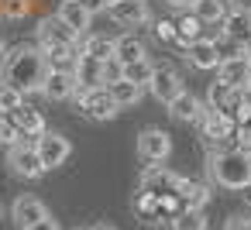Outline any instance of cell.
<instances>
[{"label":"cell","mask_w":251,"mask_h":230,"mask_svg":"<svg viewBox=\"0 0 251 230\" xmlns=\"http://www.w3.org/2000/svg\"><path fill=\"white\" fill-rule=\"evenodd\" d=\"M248 189H251V185H248Z\"/></svg>","instance_id":"obj_49"},{"label":"cell","mask_w":251,"mask_h":230,"mask_svg":"<svg viewBox=\"0 0 251 230\" xmlns=\"http://www.w3.org/2000/svg\"><path fill=\"white\" fill-rule=\"evenodd\" d=\"M7 165H11V172L21 175V179H42V175L49 172L45 161H42V155H38V148H35V141H18V144H11Z\"/></svg>","instance_id":"obj_5"},{"label":"cell","mask_w":251,"mask_h":230,"mask_svg":"<svg viewBox=\"0 0 251 230\" xmlns=\"http://www.w3.org/2000/svg\"><path fill=\"white\" fill-rule=\"evenodd\" d=\"M76 100H79V107H83V114L90 117V120H110V117H117V100H114V93H110V86H93V90H76Z\"/></svg>","instance_id":"obj_4"},{"label":"cell","mask_w":251,"mask_h":230,"mask_svg":"<svg viewBox=\"0 0 251 230\" xmlns=\"http://www.w3.org/2000/svg\"><path fill=\"white\" fill-rule=\"evenodd\" d=\"M76 90H79L76 72H59V69H52L49 79H45V90H42V93H45L49 100H73Z\"/></svg>","instance_id":"obj_16"},{"label":"cell","mask_w":251,"mask_h":230,"mask_svg":"<svg viewBox=\"0 0 251 230\" xmlns=\"http://www.w3.org/2000/svg\"><path fill=\"white\" fill-rule=\"evenodd\" d=\"M114 52H117V38H107V35H90L79 45V55H90L97 62H110Z\"/></svg>","instance_id":"obj_19"},{"label":"cell","mask_w":251,"mask_h":230,"mask_svg":"<svg viewBox=\"0 0 251 230\" xmlns=\"http://www.w3.org/2000/svg\"><path fill=\"white\" fill-rule=\"evenodd\" d=\"M234 141H237V148H241L244 155H251V120H248V124H237Z\"/></svg>","instance_id":"obj_34"},{"label":"cell","mask_w":251,"mask_h":230,"mask_svg":"<svg viewBox=\"0 0 251 230\" xmlns=\"http://www.w3.org/2000/svg\"><path fill=\"white\" fill-rule=\"evenodd\" d=\"M217 79H220V83H227V86L248 90V86H251V59H248V55H241V59L220 62V66H217Z\"/></svg>","instance_id":"obj_15"},{"label":"cell","mask_w":251,"mask_h":230,"mask_svg":"<svg viewBox=\"0 0 251 230\" xmlns=\"http://www.w3.org/2000/svg\"><path fill=\"white\" fill-rule=\"evenodd\" d=\"M227 7L234 14H251V0H227Z\"/></svg>","instance_id":"obj_39"},{"label":"cell","mask_w":251,"mask_h":230,"mask_svg":"<svg viewBox=\"0 0 251 230\" xmlns=\"http://www.w3.org/2000/svg\"><path fill=\"white\" fill-rule=\"evenodd\" d=\"M28 230H59V223L52 220V216H45V220H38L35 227H28Z\"/></svg>","instance_id":"obj_40"},{"label":"cell","mask_w":251,"mask_h":230,"mask_svg":"<svg viewBox=\"0 0 251 230\" xmlns=\"http://www.w3.org/2000/svg\"><path fill=\"white\" fill-rule=\"evenodd\" d=\"M213 45H217V55H220V62H230V59H241V55H248V48H244L241 42H234L230 35H217V38H213Z\"/></svg>","instance_id":"obj_30"},{"label":"cell","mask_w":251,"mask_h":230,"mask_svg":"<svg viewBox=\"0 0 251 230\" xmlns=\"http://www.w3.org/2000/svg\"><path fill=\"white\" fill-rule=\"evenodd\" d=\"M248 90H251V86H248Z\"/></svg>","instance_id":"obj_50"},{"label":"cell","mask_w":251,"mask_h":230,"mask_svg":"<svg viewBox=\"0 0 251 230\" xmlns=\"http://www.w3.org/2000/svg\"><path fill=\"white\" fill-rule=\"evenodd\" d=\"M193 4H196V0H193Z\"/></svg>","instance_id":"obj_48"},{"label":"cell","mask_w":251,"mask_h":230,"mask_svg":"<svg viewBox=\"0 0 251 230\" xmlns=\"http://www.w3.org/2000/svg\"><path fill=\"white\" fill-rule=\"evenodd\" d=\"M224 230H251V216L248 213H234V216H227Z\"/></svg>","instance_id":"obj_37"},{"label":"cell","mask_w":251,"mask_h":230,"mask_svg":"<svg viewBox=\"0 0 251 230\" xmlns=\"http://www.w3.org/2000/svg\"><path fill=\"white\" fill-rule=\"evenodd\" d=\"M35 148H38V155H42L45 168H55V165H62V161L73 155L69 141H66L62 134H55V131H45V134L35 141Z\"/></svg>","instance_id":"obj_12"},{"label":"cell","mask_w":251,"mask_h":230,"mask_svg":"<svg viewBox=\"0 0 251 230\" xmlns=\"http://www.w3.org/2000/svg\"><path fill=\"white\" fill-rule=\"evenodd\" d=\"M79 4H83L90 14H100V11H107V4H110V0H79Z\"/></svg>","instance_id":"obj_38"},{"label":"cell","mask_w":251,"mask_h":230,"mask_svg":"<svg viewBox=\"0 0 251 230\" xmlns=\"http://www.w3.org/2000/svg\"><path fill=\"white\" fill-rule=\"evenodd\" d=\"M76 83L83 90H93V86H107L103 79V62L90 59V55H79V66H76Z\"/></svg>","instance_id":"obj_20"},{"label":"cell","mask_w":251,"mask_h":230,"mask_svg":"<svg viewBox=\"0 0 251 230\" xmlns=\"http://www.w3.org/2000/svg\"><path fill=\"white\" fill-rule=\"evenodd\" d=\"M155 35H158L162 42H176V38H179L176 21H155Z\"/></svg>","instance_id":"obj_35"},{"label":"cell","mask_w":251,"mask_h":230,"mask_svg":"<svg viewBox=\"0 0 251 230\" xmlns=\"http://www.w3.org/2000/svg\"><path fill=\"white\" fill-rule=\"evenodd\" d=\"M169 114L176 117V120H182V124H189V120H200V114H203V103L193 96V93H179L172 103H169Z\"/></svg>","instance_id":"obj_22"},{"label":"cell","mask_w":251,"mask_h":230,"mask_svg":"<svg viewBox=\"0 0 251 230\" xmlns=\"http://www.w3.org/2000/svg\"><path fill=\"white\" fill-rule=\"evenodd\" d=\"M45 59H49V69H59V72H76V66H79V48H76V45L45 48Z\"/></svg>","instance_id":"obj_21"},{"label":"cell","mask_w":251,"mask_h":230,"mask_svg":"<svg viewBox=\"0 0 251 230\" xmlns=\"http://www.w3.org/2000/svg\"><path fill=\"white\" fill-rule=\"evenodd\" d=\"M248 59H251V52H248Z\"/></svg>","instance_id":"obj_47"},{"label":"cell","mask_w":251,"mask_h":230,"mask_svg":"<svg viewBox=\"0 0 251 230\" xmlns=\"http://www.w3.org/2000/svg\"><path fill=\"white\" fill-rule=\"evenodd\" d=\"M114 59L124 62V66H131V62H138V59H148L145 42H141L138 35H121V38H117V52H114Z\"/></svg>","instance_id":"obj_24"},{"label":"cell","mask_w":251,"mask_h":230,"mask_svg":"<svg viewBox=\"0 0 251 230\" xmlns=\"http://www.w3.org/2000/svg\"><path fill=\"white\" fill-rule=\"evenodd\" d=\"M103 79H107V83H117V79H124V62H117V59L103 62Z\"/></svg>","instance_id":"obj_36"},{"label":"cell","mask_w":251,"mask_h":230,"mask_svg":"<svg viewBox=\"0 0 251 230\" xmlns=\"http://www.w3.org/2000/svg\"><path fill=\"white\" fill-rule=\"evenodd\" d=\"M59 18H62L76 35H86V31H90V21H93V14L79 4V0H62V4H59Z\"/></svg>","instance_id":"obj_18"},{"label":"cell","mask_w":251,"mask_h":230,"mask_svg":"<svg viewBox=\"0 0 251 230\" xmlns=\"http://www.w3.org/2000/svg\"><path fill=\"white\" fill-rule=\"evenodd\" d=\"M172 230H206V220L200 209H182L172 216Z\"/></svg>","instance_id":"obj_31"},{"label":"cell","mask_w":251,"mask_h":230,"mask_svg":"<svg viewBox=\"0 0 251 230\" xmlns=\"http://www.w3.org/2000/svg\"><path fill=\"white\" fill-rule=\"evenodd\" d=\"M224 35H230L234 42H241L248 52H251V14H227L224 18Z\"/></svg>","instance_id":"obj_23"},{"label":"cell","mask_w":251,"mask_h":230,"mask_svg":"<svg viewBox=\"0 0 251 230\" xmlns=\"http://www.w3.org/2000/svg\"><path fill=\"white\" fill-rule=\"evenodd\" d=\"M0 124H4L11 144H18V141H38V138L45 134L42 114H38L35 107H28V103H21V107L11 110V114H0Z\"/></svg>","instance_id":"obj_3"},{"label":"cell","mask_w":251,"mask_h":230,"mask_svg":"<svg viewBox=\"0 0 251 230\" xmlns=\"http://www.w3.org/2000/svg\"><path fill=\"white\" fill-rule=\"evenodd\" d=\"M169 7H186V4H193V0H165Z\"/></svg>","instance_id":"obj_41"},{"label":"cell","mask_w":251,"mask_h":230,"mask_svg":"<svg viewBox=\"0 0 251 230\" xmlns=\"http://www.w3.org/2000/svg\"><path fill=\"white\" fill-rule=\"evenodd\" d=\"M155 69H158V66H151L148 59H138V62L124 66V79H131V83H138V86H145V90H148V83H151Z\"/></svg>","instance_id":"obj_29"},{"label":"cell","mask_w":251,"mask_h":230,"mask_svg":"<svg viewBox=\"0 0 251 230\" xmlns=\"http://www.w3.org/2000/svg\"><path fill=\"white\" fill-rule=\"evenodd\" d=\"M21 103H25V93H21V90L0 83V114H11V110H18Z\"/></svg>","instance_id":"obj_33"},{"label":"cell","mask_w":251,"mask_h":230,"mask_svg":"<svg viewBox=\"0 0 251 230\" xmlns=\"http://www.w3.org/2000/svg\"><path fill=\"white\" fill-rule=\"evenodd\" d=\"M86 230H93V227H86Z\"/></svg>","instance_id":"obj_46"},{"label":"cell","mask_w":251,"mask_h":230,"mask_svg":"<svg viewBox=\"0 0 251 230\" xmlns=\"http://www.w3.org/2000/svg\"><path fill=\"white\" fill-rule=\"evenodd\" d=\"M107 86H110L117 107H134V103L141 100V93H145V86H138V83H131V79H117V83H107Z\"/></svg>","instance_id":"obj_27"},{"label":"cell","mask_w":251,"mask_h":230,"mask_svg":"<svg viewBox=\"0 0 251 230\" xmlns=\"http://www.w3.org/2000/svg\"><path fill=\"white\" fill-rule=\"evenodd\" d=\"M244 100H248V90L227 86V83H220V79H217V83H210V90H206V107H213V110L227 114L234 124H237V114H241Z\"/></svg>","instance_id":"obj_6"},{"label":"cell","mask_w":251,"mask_h":230,"mask_svg":"<svg viewBox=\"0 0 251 230\" xmlns=\"http://www.w3.org/2000/svg\"><path fill=\"white\" fill-rule=\"evenodd\" d=\"M193 14H196L203 24H224L227 4H224V0H196V4H193Z\"/></svg>","instance_id":"obj_26"},{"label":"cell","mask_w":251,"mask_h":230,"mask_svg":"<svg viewBox=\"0 0 251 230\" xmlns=\"http://www.w3.org/2000/svg\"><path fill=\"white\" fill-rule=\"evenodd\" d=\"M49 59H45V48H35V45H18L4 55L0 62V79L7 86L21 90L25 96L28 93H42L45 90V79H49Z\"/></svg>","instance_id":"obj_1"},{"label":"cell","mask_w":251,"mask_h":230,"mask_svg":"<svg viewBox=\"0 0 251 230\" xmlns=\"http://www.w3.org/2000/svg\"><path fill=\"white\" fill-rule=\"evenodd\" d=\"M107 14H110L121 28H141V24L151 21L148 0H110V4H107Z\"/></svg>","instance_id":"obj_9"},{"label":"cell","mask_w":251,"mask_h":230,"mask_svg":"<svg viewBox=\"0 0 251 230\" xmlns=\"http://www.w3.org/2000/svg\"><path fill=\"white\" fill-rule=\"evenodd\" d=\"M38 45L42 48H59V45H79V35L55 14V18H45L38 24Z\"/></svg>","instance_id":"obj_10"},{"label":"cell","mask_w":251,"mask_h":230,"mask_svg":"<svg viewBox=\"0 0 251 230\" xmlns=\"http://www.w3.org/2000/svg\"><path fill=\"white\" fill-rule=\"evenodd\" d=\"M11 216H14V223H18L21 230H28V227H35L38 220H45L49 209H45V203L35 199V196H18L14 206H11Z\"/></svg>","instance_id":"obj_14"},{"label":"cell","mask_w":251,"mask_h":230,"mask_svg":"<svg viewBox=\"0 0 251 230\" xmlns=\"http://www.w3.org/2000/svg\"><path fill=\"white\" fill-rule=\"evenodd\" d=\"M148 93L169 107V103L182 93V76H179L176 69H169V66H158L155 76H151V83H148Z\"/></svg>","instance_id":"obj_11"},{"label":"cell","mask_w":251,"mask_h":230,"mask_svg":"<svg viewBox=\"0 0 251 230\" xmlns=\"http://www.w3.org/2000/svg\"><path fill=\"white\" fill-rule=\"evenodd\" d=\"M200 28H203V21L196 18V14H182L179 21H176V31H179V38H176V45H182V48H189L196 38H200Z\"/></svg>","instance_id":"obj_28"},{"label":"cell","mask_w":251,"mask_h":230,"mask_svg":"<svg viewBox=\"0 0 251 230\" xmlns=\"http://www.w3.org/2000/svg\"><path fill=\"white\" fill-rule=\"evenodd\" d=\"M179 199H182V206L186 209H203L206 206V199H210V192H206V185L203 182H189V179H179Z\"/></svg>","instance_id":"obj_25"},{"label":"cell","mask_w":251,"mask_h":230,"mask_svg":"<svg viewBox=\"0 0 251 230\" xmlns=\"http://www.w3.org/2000/svg\"><path fill=\"white\" fill-rule=\"evenodd\" d=\"M0 144H11V138H7V131H4V124H0Z\"/></svg>","instance_id":"obj_42"},{"label":"cell","mask_w":251,"mask_h":230,"mask_svg":"<svg viewBox=\"0 0 251 230\" xmlns=\"http://www.w3.org/2000/svg\"><path fill=\"white\" fill-rule=\"evenodd\" d=\"M0 55H7V52H4V38H0Z\"/></svg>","instance_id":"obj_44"},{"label":"cell","mask_w":251,"mask_h":230,"mask_svg":"<svg viewBox=\"0 0 251 230\" xmlns=\"http://www.w3.org/2000/svg\"><path fill=\"white\" fill-rule=\"evenodd\" d=\"M248 203H251V192H248Z\"/></svg>","instance_id":"obj_45"},{"label":"cell","mask_w":251,"mask_h":230,"mask_svg":"<svg viewBox=\"0 0 251 230\" xmlns=\"http://www.w3.org/2000/svg\"><path fill=\"white\" fill-rule=\"evenodd\" d=\"M179 189V175L162 168V165H148V172L141 175V192H151V196H172Z\"/></svg>","instance_id":"obj_13"},{"label":"cell","mask_w":251,"mask_h":230,"mask_svg":"<svg viewBox=\"0 0 251 230\" xmlns=\"http://www.w3.org/2000/svg\"><path fill=\"white\" fill-rule=\"evenodd\" d=\"M200 134H203V141L213 148V144H220V141H227V138H234V131H237V124L227 117V114H220V110H213V107H203V114H200Z\"/></svg>","instance_id":"obj_7"},{"label":"cell","mask_w":251,"mask_h":230,"mask_svg":"<svg viewBox=\"0 0 251 230\" xmlns=\"http://www.w3.org/2000/svg\"><path fill=\"white\" fill-rule=\"evenodd\" d=\"M169 151H172V138H169L162 127H148V131L138 134V158H141V161L158 165V161L169 158Z\"/></svg>","instance_id":"obj_8"},{"label":"cell","mask_w":251,"mask_h":230,"mask_svg":"<svg viewBox=\"0 0 251 230\" xmlns=\"http://www.w3.org/2000/svg\"><path fill=\"white\" fill-rule=\"evenodd\" d=\"M25 14H31V0H0V18L21 21Z\"/></svg>","instance_id":"obj_32"},{"label":"cell","mask_w":251,"mask_h":230,"mask_svg":"<svg viewBox=\"0 0 251 230\" xmlns=\"http://www.w3.org/2000/svg\"><path fill=\"white\" fill-rule=\"evenodd\" d=\"M186 59H189V66H196V69H217V66H220V55H217L213 38H196V42L186 48Z\"/></svg>","instance_id":"obj_17"},{"label":"cell","mask_w":251,"mask_h":230,"mask_svg":"<svg viewBox=\"0 0 251 230\" xmlns=\"http://www.w3.org/2000/svg\"><path fill=\"white\" fill-rule=\"evenodd\" d=\"M93 230H117V227H107V223H97Z\"/></svg>","instance_id":"obj_43"},{"label":"cell","mask_w":251,"mask_h":230,"mask_svg":"<svg viewBox=\"0 0 251 230\" xmlns=\"http://www.w3.org/2000/svg\"><path fill=\"white\" fill-rule=\"evenodd\" d=\"M210 175L224 189H248L251 185V155L241 148H220L210 155Z\"/></svg>","instance_id":"obj_2"}]
</instances>
